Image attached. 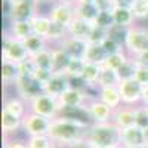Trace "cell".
<instances>
[{
  "label": "cell",
  "instance_id": "1",
  "mask_svg": "<svg viewBox=\"0 0 148 148\" xmlns=\"http://www.w3.org/2000/svg\"><path fill=\"white\" fill-rule=\"evenodd\" d=\"M88 129L89 127L80 125V123L71 121V120H67L62 117H56V119L51 120V127H49L47 136L55 144L68 147L80 139H84Z\"/></svg>",
  "mask_w": 148,
  "mask_h": 148
},
{
  "label": "cell",
  "instance_id": "2",
  "mask_svg": "<svg viewBox=\"0 0 148 148\" xmlns=\"http://www.w3.org/2000/svg\"><path fill=\"white\" fill-rule=\"evenodd\" d=\"M86 141L93 148H120L121 135L120 129L113 121L92 123L86 130Z\"/></svg>",
  "mask_w": 148,
  "mask_h": 148
},
{
  "label": "cell",
  "instance_id": "3",
  "mask_svg": "<svg viewBox=\"0 0 148 148\" xmlns=\"http://www.w3.org/2000/svg\"><path fill=\"white\" fill-rule=\"evenodd\" d=\"M125 51L130 58H135L148 51V27L135 24L127 28Z\"/></svg>",
  "mask_w": 148,
  "mask_h": 148
},
{
  "label": "cell",
  "instance_id": "4",
  "mask_svg": "<svg viewBox=\"0 0 148 148\" xmlns=\"http://www.w3.org/2000/svg\"><path fill=\"white\" fill-rule=\"evenodd\" d=\"M28 111H31L34 114H39L42 117H46L49 120H53L59 116L61 105L56 98L43 92L28 102Z\"/></svg>",
  "mask_w": 148,
  "mask_h": 148
},
{
  "label": "cell",
  "instance_id": "5",
  "mask_svg": "<svg viewBox=\"0 0 148 148\" xmlns=\"http://www.w3.org/2000/svg\"><path fill=\"white\" fill-rule=\"evenodd\" d=\"M28 51L21 40L10 37L8 33L3 34V45H2V59H8L10 62L21 64L22 61L28 59Z\"/></svg>",
  "mask_w": 148,
  "mask_h": 148
},
{
  "label": "cell",
  "instance_id": "6",
  "mask_svg": "<svg viewBox=\"0 0 148 148\" xmlns=\"http://www.w3.org/2000/svg\"><path fill=\"white\" fill-rule=\"evenodd\" d=\"M119 90H120V96H121L123 105H130V107L142 105L144 86L139 84L135 79H129V80L120 82Z\"/></svg>",
  "mask_w": 148,
  "mask_h": 148
},
{
  "label": "cell",
  "instance_id": "7",
  "mask_svg": "<svg viewBox=\"0 0 148 148\" xmlns=\"http://www.w3.org/2000/svg\"><path fill=\"white\" fill-rule=\"evenodd\" d=\"M49 127H51V120L39 114H34L31 111H28L22 119V132L25 133L27 138L47 135Z\"/></svg>",
  "mask_w": 148,
  "mask_h": 148
},
{
  "label": "cell",
  "instance_id": "8",
  "mask_svg": "<svg viewBox=\"0 0 148 148\" xmlns=\"http://www.w3.org/2000/svg\"><path fill=\"white\" fill-rule=\"evenodd\" d=\"M15 93L21 98L22 101H25L27 104L34 99L37 95L43 93V86L37 82L34 77H24V76H19V79L16 80L15 86Z\"/></svg>",
  "mask_w": 148,
  "mask_h": 148
},
{
  "label": "cell",
  "instance_id": "9",
  "mask_svg": "<svg viewBox=\"0 0 148 148\" xmlns=\"http://www.w3.org/2000/svg\"><path fill=\"white\" fill-rule=\"evenodd\" d=\"M88 111L89 116L92 119V123H108L113 121V116H114V110L110 108L107 104H104L102 101L96 99H90L88 104Z\"/></svg>",
  "mask_w": 148,
  "mask_h": 148
},
{
  "label": "cell",
  "instance_id": "10",
  "mask_svg": "<svg viewBox=\"0 0 148 148\" xmlns=\"http://www.w3.org/2000/svg\"><path fill=\"white\" fill-rule=\"evenodd\" d=\"M47 16L53 22L64 24V25L68 27L73 22V19L76 18V14H74V5L62 3V2H53Z\"/></svg>",
  "mask_w": 148,
  "mask_h": 148
},
{
  "label": "cell",
  "instance_id": "11",
  "mask_svg": "<svg viewBox=\"0 0 148 148\" xmlns=\"http://www.w3.org/2000/svg\"><path fill=\"white\" fill-rule=\"evenodd\" d=\"M36 15V2L34 0H22L18 3H12L9 22L10 21H31Z\"/></svg>",
  "mask_w": 148,
  "mask_h": 148
},
{
  "label": "cell",
  "instance_id": "12",
  "mask_svg": "<svg viewBox=\"0 0 148 148\" xmlns=\"http://www.w3.org/2000/svg\"><path fill=\"white\" fill-rule=\"evenodd\" d=\"M58 117H62V119H67V120H71V121L80 123V125H83L86 127H89L92 125V119L89 116V111H88V107L86 105H82V107H62Z\"/></svg>",
  "mask_w": 148,
  "mask_h": 148
},
{
  "label": "cell",
  "instance_id": "13",
  "mask_svg": "<svg viewBox=\"0 0 148 148\" xmlns=\"http://www.w3.org/2000/svg\"><path fill=\"white\" fill-rule=\"evenodd\" d=\"M89 101H90V98L88 95V90L82 92V90H76L71 88H68L58 98V102H59L61 108L62 107H82V105H86Z\"/></svg>",
  "mask_w": 148,
  "mask_h": 148
},
{
  "label": "cell",
  "instance_id": "14",
  "mask_svg": "<svg viewBox=\"0 0 148 148\" xmlns=\"http://www.w3.org/2000/svg\"><path fill=\"white\" fill-rule=\"evenodd\" d=\"M18 130H22V117L2 110V132L3 138H14L16 136Z\"/></svg>",
  "mask_w": 148,
  "mask_h": 148
},
{
  "label": "cell",
  "instance_id": "15",
  "mask_svg": "<svg viewBox=\"0 0 148 148\" xmlns=\"http://www.w3.org/2000/svg\"><path fill=\"white\" fill-rule=\"evenodd\" d=\"M135 110L136 107H130V105H121L114 111L113 116V123L120 129H127L135 126Z\"/></svg>",
  "mask_w": 148,
  "mask_h": 148
},
{
  "label": "cell",
  "instance_id": "16",
  "mask_svg": "<svg viewBox=\"0 0 148 148\" xmlns=\"http://www.w3.org/2000/svg\"><path fill=\"white\" fill-rule=\"evenodd\" d=\"M88 45H89L88 40L68 36L59 46H62L65 49V52L71 56V59H83L84 53H86V49H88Z\"/></svg>",
  "mask_w": 148,
  "mask_h": 148
},
{
  "label": "cell",
  "instance_id": "17",
  "mask_svg": "<svg viewBox=\"0 0 148 148\" xmlns=\"http://www.w3.org/2000/svg\"><path fill=\"white\" fill-rule=\"evenodd\" d=\"M98 99L107 104L114 111L123 105L119 86H108V88H98Z\"/></svg>",
  "mask_w": 148,
  "mask_h": 148
},
{
  "label": "cell",
  "instance_id": "18",
  "mask_svg": "<svg viewBox=\"0 0 148 148\" xmlns=\"http://www.w3.org/2000/svg\"><path fill=\"white\" fill-rule=\"evenodd\" d=\"M68 88H70L68 86V77L65 74H53L52 79L49 80L46 83V86L43 88V92L58 99Z\"/></svg>",
  "mask_w": 148,
  "mask_h": 148
},
{
  "label": "cell",
  "instance_id": "19",
  "mask_svg": "<svg viewBox=\"0 0 148 148\" xmlns=\"http://www.w3.org/2000/svg\"><path fill=\"white\" fill-rule=\"evenodd\" d=\"M51 49H52V58H53V70H52L53 74H65L71 62V56L59 45H51Z\"/></svg>",
  "mask_w": 148,
  "mask_h": 148
},
{
  "label": "cell",
  "instance_id": "20",
  "mask_svg": "<svg viewBox=\"0 0 148 148\" xmlns=\"http://www.w3.org/2000/svg\"><path fill=\"white\" fill-rule=\"evenodd\" d=\"M121 135V147H145L144 130L138 126H132L120 130Z\"/></svg>",
  "mask_w": 148,
  "mask_h": 148
},
{
  "label": "cell",
  "instance_id": "21",
  "mask_svg": "<svg viewBox=\"0 0 148 148\" xmlns=\"http://www.w3.org/2000/svg\"><path fill=\"white\" fill-rule=\"evenodd\" d=\"M5 33H8L10 37H14L16 40L24 42L33 34L31 21H10L9 27L5 30Z\"/></svg>",
  "mask_w": 148,
  "mask_h": 148
},
{
  "label": "cell",
  "instance_id": "22",
  "mask_svg": "<svg viewBox=\"0 0 148 148\" xmlns=\"http://www.w3.org/2000/svg\"><path fill=\"white\" fill-rule=\"evenodd\" d=\"M19 76L21 74H19L18 64L10 62L8 59H2V83L5 89L14 88Z\"/></svg>",
  "mask_w": 148,
  "mask_h": 148
},
{
  "label": "cell",
  "instance_id": "23",
  "mask_svg": "<svg viewBox=\"0 0 148 148\" xmlns=\"http://www.w3.org/2000/svg\"><path fill=\"white\" fill-rule=\"evenodd\" d=\"M92 30H93V24L92 22H88V21L76 16L73 19V22L68 25V36L88 40V37H89Z\"/></svg>",
  "mask_w": 148,
  "mask_h": 148
},
{
  "label": "cell",
  "instance_id": "24",
  "mask_svg": "<svg viewBox=\"0 0 148 148\" xmlns=\"http://www.w3.org/2000/svg\"><path fill=\"white\" fill-rule=\"evenodd\" d=\"M2 110H6V111H9V113L24 119V116L28 113V104L25 101H22L18 95L6 96L3 99V108Z\"/></svg>",
  "mask_w": 148,
  "mask_h": 148
},
{
  "label": "cell",
  "instance_id": "25",
  "mask_svg": "<svg viewBox=\"0 0 148 148\" xmlns=\"http://www.w3.org/2000/svg\"><path fill=\"white\" fill-rule=\"evenodd\" d=\"M107 52L102 45H96V43H89L88 49L84 53V62H90V64H96V65H104L105 59H107Z\"/></svg>",
  "mask_w": 148,
  "mask_h": 148
},
{
  "label": "cell",
  "instance_id": "26",
  "mask_svg": "<svg viewBox=\"0 0 148 148\" xmlns=\"http://www.w3.org/2000/svg\"><path fill=\"white\" fill-rule=\"evenodd\" d=\"M113 16H114L116 25L125 27V28H130L132 25L136 24V19H135V15H133L132 9H127V8L116 6L113 9Z\"/></svg>",
  "mask_w": 148,
  "mask_h": 148
},
{
  "label": "cell",
  "instance_id": "27",
  "mask_svg": "<svg viewBox=\"0 0 148 148\" xmlns=\"http://www.w3.org/2000/svg\"><path fill=\"white\" fill-rule=\"evenodd\" d=\"M31 25H33V34H37L47 40V34L52 25V19L47 15H34L31 18Z\"/></svg>",
  "mask_w": 148,
  "mask_h": 148
},
{
  "label": "cell",
  "instance_id": "28",
  "mask_svg": "<svg viewBox=\"0 0 148 148\" xmlns=\"http://www.w3.org/2000/svg\"><path fill=\"white\" fill-rule=\"evenodd\" d=\"M74 14L77 18H82L88 22H92L96 19L99 10L96 9L95 3H76L74 5Z\"/></svg>",
  "mask_w": 148,
  "mask_h": 148
},
{
  "label": "cell",
  "instance_id": "29",
  "mask_svg": "<svg viewBox=\"0 0 148 148\" xmlns=\"http://www.w3.org/2000/svg\"><path fill=\"white\" fill-rule=\"evenodd\" d=\"M67 37H68V27L64 25V24L52 21L51 30H49V34H47V43L49 45H61Z\"/></svg>",
  "mask_w": 148,
  "mask_h": 148
},
{
  "label": "cell",
  "instance_id": "30",
  "mask_svg": "<svg viewBox=\"0 0 148 148\" xmlns=\"http://www.w3.org/2000/svg\"><path fill=\"white\" fill-rule=\"evenodd\" d=\"M22 43H24V46L27 47L30 56H34L36 53H39V52L45 51L46 47H49L47 40L43 39V37H40V36H37V34H31L28 39H25Z\"/></svg>",
  "mask_w": 148,
  "mask_h": 148
},
{
  "label": "cell",
  "instance_id": "31",
  "mask_svg": "<svg viewBox=\"0 0 148 148\" xmlns=\"http://www.w3.org/2000/svg\"><path fill=\"white\" fill-rule=\"evenodd\" d=\"M120 77L117 71L111 70L105 65L101 67V74H99V80H98V88H108V86H119L120 84Z\"/></svg>",
  "mask_w": 148,
  "mask_h": 148
},
{
  "label": "cell",
  "instance_id": "32",
  "mask_svg": "<svg viewBox=\"0 0 148 148\" xmlns=\"http://www.w3.org/2000/svg\"><path fill=\"white\" fill-rule=\"evenodd\" d=\"M101 67L102 65H96V64H90V62L84 64V70H83L82 77H83V80L86 83H88L89 88H98V80H99Z\"/></svg>",
  "mask_w": 148,
  "mask_h": 148
},
{
  "label": "cell",
  "instance_id": "33",
  "mask_svg": "<svg viewBox=\"0 0 148 148\" xmlns=\"http://www.w3.org/2000/svg\"><path fill=\"white\" fill-rule=\"evenodd\" d=\"M34 64L37 68H42V70H49L52 71L53 70V58H52V49H51V45L49 47H46L45 51L36 53L34 56H31ZM53 73V71H52Z\"/></svg>",
  "mask_w": 148,
  "mask_h": 148
},
{
  "label": "cell",
  "instance_id": "34",
  "mask_svg": "<svg viewBox=\"0 0 148 148\" xmlns=\"http://www.w3.org/2000/svg\"><path fill=\"white\" fill-rule=\"evenodd\" d=\"M93 25L101 28V30H105V31H110L116 25L114 22V16H113V12H99L96 16V19L93 21Z\"/></svg>",
  "mask_w": 148,
  "mask_h": 148
},
{
  "label": "cell",
  "instance_id": "35",
  "mask_svg": "<svg viewBox=\"0 0 148 148\" xmlns=\"http://www.w3.org/2000/svg\"><path fill=\"white\" fill-rule=\"evenodd\" d=\"M129 58H130V56L126 53V51L119 52V53H114V55H108L107 59H105V62H104V65L108 67V68H111V70H114V71H117Z\"/></svg>",
  "mask_w": 148,
  "mask_h": 148
},
{
  "label": "cell",
  "instance_id": "36",
  "mask_svg": "<svg viewBox=\"0 0 148 148\" xmlns=\"http://www.w3.org/2000/svg\"><path fill=\"white\" fill-rule=\"evenodd\" d=\"M135 71H136V62H135L133 58H129L125 64H123L119 70H117V74L120 80H129V79H133L135 76Z\"/></svg>",
  "mask_w": 148,
  "mask_h": 148
},
{
  "label": "cell",
  "instance_id": "37",
  "mask_svg": "<svg viewBox=\"0 0 148 148\" xmlns=\"http://www.w3.org/2000/svg\"><path fill=\"white\" fill-rule=\"evenodd\" d=\"M132 12H133L135 19L136 21L148 19V0H135Z\"/></svg>",
  "mask_w": 148,
  "mask_h": 148
},
{
  "label": "cell",
  "instance_id": "38",
  "mask_svg": "<svg viewBox=\"0 0 148 148\" xmlns=\"http://www.w3.org/2000/svg\"><path fill=\"white\" fill-rule=\"evenodd\" d=\"M52 139L47 135H40V136H30L27 138V145L28 148H51L52 147Z\"/></svg>",
  "mask_w": 148,
  "mask_h": 148
},
{
  "label": "cell",
  "instance_id": "39",
  "mask_svg": "<svg viewBox=\"0 0 148 148\" xmlns=\"http://www.w3.org/2000/svg\"><path fill=\"white\" fill-rule=\"evenodd\" d=\"M135 126L142 130L148 127V108L145 105H138L135 110Z\"/></svg>",
  "mask_w": 148,
  "mask_h": 148
},
{
  "label": "cell",
  "instance_id": "40",
  "mask_svg": "<svg viewBox=\"0 0 148 148\" xmlns=\"http://www.w3.org/2000/svg\"><path fill=\"white\" fill-rule=\"evenodd\" d=\"M84 59H71V62L65 71V76L67 77H77L83 74L84 70Z\"/></svg>",
  "mask_w": 148,
  "mask_h": 148
},
{
  "label": "cell",
  "instance_id": "41",
  "mask_svg": "<svg viewBox=\"0 0 148 148\" xmlns=\"http://www.w3.org/2000/svg\"><path fill=\"white\" fill-rule=\"evenodd\" d=\"M126 36H127V28L120 27V25H114L108 31V37H111L113 40H116L123 47H125V43H126Z\"/></svg>",
  "mask_w": 148,
  "mask_h": 148
},
{
  "label": "cell",
  "instance_id": "42",
  "mask_svg": "<svg viewBox=\"0 0 148 148\" xmlns=\"http://www.w3.org/2000/svg\"><path fill=\"white\" fill-rule=\"evenodd\" d=\"M18 68H19V74L24 76V77H33L34 71L37 70V67H36L31 56L28 59H25V61H22L21 64H18Z\"/></svg>",
  "mask_w": 148,
  "mask_h": 148
},
{
  "label": "cell",
  "instance_id": "43",
  "mask_svg": "<svg viewBox=\"0 0 148 148\" xmlns=\"http://www.w3.org/2000/svg\"><path fill=\"white\" fill-rule=\"evenodd\" d=\"M108 37V31L101 30L93 25V30L90 31L89 37H88V43H96V45H102V42Z\"/></svg>",
  "mask_w": 148,
  "mask_h": 148
},
{
  "label": "cell",
  "instance_id": "44",
  "mask_svg": "<svg viewBox=\"0 0 148 148\" xmlns=\"http://www.w3.org/2000/svg\"><path fill=\"white\" fill-rule=\"evenodd\" d=\"M102 46L105 49L107 55H114V53H119V52L125 51V47H123L121 45H119L116 40H113L111 37H107V39L102 42Z\"/></svg>",
  "mask_w": 148,
  "mask_h": 148
},
{
  "label": "cell",
  "instance_id": "45",
  "mask_svg": "<svg viewBox=\"0 0 148 148\" xmlns=\"http://www.w3.org/2000/svg\"><path fill=\"white\" fill-rule=\"evenodd\" d=\"M52 76H53V73L52 71H49V70H42V68H37L36 71H34V74H33V77L39 82L43 88L46 86V83L52 79Z\"/></svg>",
  "mask_w": 148,
  "mask_h": 148
},
{
  "label": "cell",
  "instance_id": "46",
  "mask_svg": "<svg viewBox=\"0 0 148 148\" xmlns=\"http://www.w3.org/2000/svg\"><path fill=\"white\" fill-rule=\"evenodd\" d=\"M68 86L71 89H76V90H82V92H86L89 89L88 83L83 80L82 76H77V77H68Z\"/></svg>",
  "mask_w": 148,
  "mask_h": 148
},
{
  "label": "cell",
  "instance_id": "47",
  "mask_svg": "<svg viewBox=\"0 0 148 148\" xmlns=\"http://www.w3.org/2000/svg\"><path fill=\"white\" fill-rule=\"evenodd\" d=\"M133 79L136 80L139 84L147 86V84H148V68L136 64V71H135V76H133Z\"/></svg>",
  "mask_w": 148,
  "mask_h": 148
},
{
  "label": "cell",
  "instance_id": "48",
  "mask_svg": "<svg viewBox=\"0 0 148 148\" xmlns=\"http://www.w3.org/2000/svg\"><path fill=\"white\" fill-rule=\"evenodd\" d=\"M3 147L6 148H28L27 139H18V138H3Z\"/></svg>",
  "mask_w": 148,
  "mask_h": 148
},
{
  "label": "cell",
  "instance_id": "49",
  "mask_svg": "<svg viewBox=\"0 0 148 148\" xmlns=\"http://www.w3.org/2000/svg\"><path fill=\"white\" fill-rule=\"evenodd\" d=\"M95 6L99 12H113L116 8L114 0H95Z\"/></svg>",
  "mask_w": 148,
  "mask_h": 148
},
{
  "label": "cell",
  "instance_id": "50",
  "mask_svg": "<svg viewBox=\"0 0 148 148\" xmlns=\"http://www.w3.org/2000/svg\"><path fill=\"white\" fill-rule=\"evenodd\" d=\"M133 59H135V62H136L138 65H142V67L148 68V51L141 53V55H138V56H135Z\"/></svg>",
  "mask_w": 148,
  "mask_h": 148
},
{
  "label": "cell",
  "instance_id": "51",
  "mask_svg": "<svg viewBox=\"0 0 148 148\" xmlns=\"http://www.w3.org/2000/svg\"><path fill=\"white\" fill-rule=\"evenodd\" d=\"M65 148H93V147H92L88 141H86V138H84V139H80V141H77V142H74V144L65 147Z\"/></svg>",
  "mask_w": 148,
  "mask_h": 148
},
{
  "label": "cell",
  "instance_id": "52",
  "mask_svg": "<svg viewBox=\"0 0 148 148\" xmlns=\"http://www.w3.org/2000/svg\"><path fill=\"white\" fill-rule=\"evenodd\" d=\"M114 5L119 6V8H127V9H132L133 5H135V0H114Z\"/></svg>",
  "mask_w": 148,
  "mask_h": 148
},
{
  "label": "cell",
  "instance_id": "53",
  "mask_svg": "<svg viewBox=\"0 0 148 148\" xmlns=\"http://www.w3.org/2000/svg\"><path fill=\"white\" fill-rule=\"evenodd\" d=\"M142 105L148 107V84L144 86V92H142Z\"/></svg>",
  "mask_w": 148,
  "mask_h": 148
},
{
  "label": "cell",
  "instance_id": "54",
  "mask_svg": "<svg viewBox=\"0 0 148 148\" xmlns=\"http://www.w3.org/2000/svg\"><path fill=\"white\" fill-rule=\"evenodd\" d=\"M144 138H145V148H148V127L144 129Z\"/></svg>",
  "mask_w": 148,
  "mask_h": 148
},
{
  "label": "cell",
  "instance_id": "55",
  "mask_svg": "<svg viewBox=\"0 0 148 148\" xmlns=\"http://www.w3.org/2000/svg\"><path fill=\"white\" fill-rule=\"evenodd\" d=\"M55 2H62V3H70V5H76L77 0H55Z\"/></svg>",
  "mask_w": 148,
  "mask_h": 148
},
{
  "label": "cell",
  "instance_id": "56",
  "mask_svg": "<svg viewBox=\"0 0 148 148\" xmlns=\"http://www.w3.org/2000/svg\"><path fill=\"white\" fill-rule=\"evenodd\" d=\"M77 3H95V0H77Z\"/></svg>",
  "mask_w": 148,
  "mask_h": 148
},
{
  "label": "cell",
  "instance_id": "57",
  "mask_svg": "<svg viewBox=\"0 0 148 148\" xmlns=\"http://www.w3.org/2000/svg\"><path fill=\"white\" fill-rule=\"evenodd\" d=\"M36 3H49V2H55V0H34Z\"/></svg>",
  "mask_w": 148,
  "mask_h": 148
},
{
  "label": "cell",
  "instance_id": "58",
  "mask_svg": "<svg viewBox=\"0 0 148 148\" xmlns=\"http://www.w3.org/2000/svg\"><path fill=\"white\" fill-rule=\"evenodd\" d=\"M51 148H65V147H62V145H59V144H55V142H53Z\"/></svg>",
  "mask_w": 148,
  "mask_h": 148
},
{
  "label": "cell",
  "instance_id": "59",
  "mask_svg": "<svg viewBox=\"0 0 148 148\" xmlns=\"http://www.w3.org/2000/svg\"><path fill=\"white\" fill-rule=\"evenodd\" d=\"M121 148H145V147H121Z\"/></svg>",
  "mask_w": 148,
  "mask_h": 148
},
{
  "label": "cell",
  "instance_id": "60",
  "mask_svg": "<svg viewBox=\"0 0 148 148\" xmlns=\"http://www.w3.org/2000/svg\"><path fill=\"white\" fill-rule=\"evenodd\" d=\"M18 2H22V0H10V3H18Z\"/></svg>",
  "mask_w": 148,
  "mask_h": 148
},
{
  "label": "cell",
  "instance_id": "61",
  "mask_svg": "<svg viewBox=\"0 0 148 148\" xmlns=\"http://www.w3.org/2000/svg\"><path fill=\"white\" fill-rule=\"evenodd\" d=\"M2 148H6V147H2Z\"/></svg>",
  "mask_w": 148,
  "mask_h": 148
},
{
  "label": "cell",
  "instance_id": "62",
  "mask_svg": "<svg viewBox=\"0 0 148 148\" xmlns=\"http://www.w3.org/2000/svg\"><path fill=\"white\" fill-rule=\"evenodd\" d=\"M120 148H121V147H120Z\"/></svg>",
  "mask_w": 148,
  "mask_h": 148
},
{
  "label": "cell",
  "instance_id": "63",
  "mask_svg": "<svg viewBox=\"0 0 148 148\" xmlns=\"http://www.w3.org/2000/svg\"><path fill=\"white\" fill-rule=\"evenodd\" d=\"M147 108H148V107H147Z\"/></svg>",
  "mask_w": 148,
  "mask_h": 148
}]
</instances>
